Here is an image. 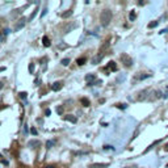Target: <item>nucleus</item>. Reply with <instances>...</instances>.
Returning <instances> with one entry per match:
<instances>
[{"instance_id": "obj_1", "label": "nucleus", "mask_w": 168, "mask_h": 168, "mask_svg": "<svg viewBox=\"0 0 168 168\" xmlns=\"http://www.w3.org/2000/svg\"><path fill=\"white\" fill-rule=\"evenodd\" d=\"M113 13L111 9H104L101 13H100V23H101L103 26H108L112 21Z\"/></svg>"}, {"instance_id": "obj_2", "label": "nucleus", "mask_w": 168, "mask_h": 168, "mask_svg": "<svg viewBox=\"0 0 168 168\" xmlns=\"http://www.w3.org/2000/svg\"><path fill=\"white\" fill-rule=\"evenodd\" d=\"M120 60H121V63H124L125 67H131V66H133V59H131V57L127 55L126 53H122L121 54V55H120Z\"/></svg>"}, {"instance_id": "obj_3", "label": "nucleus", "mask_w": 168, "mask_h": 168, "mask_svg": "<svg viewBox=\"0 0 168 168\" xmlns=\"http://www.w3.org/2000/svg\"><path fill=\"white\" fill-rule=\"evenodd\" d=\"M25 24H26V19H25V17L20 19V20L16 23V25H15V30H16V32H19V30H21V29L24 28V26H25Z\"/></svg>"}, {"instance_id": "obj_4", "label": "nucleus", "mask_w": 168, "mask_h": 168, "mask_svg": "<svg viewBox=\"0 0 168 168\" xmlns=\"http://www.w3.org/2000/svg\"><path fill=\"white\" fill-rule=\"evenodd\" d=\"M63 87L62 81H55V83H53V85H51V89L54 91V92H58V91H60Z\"/></svg>"}, {"instance_id": "obj_5", "label": "nucleus", "mask_w": 168, "mask_h": 168, "mask_svg": "<svg viewBox=\"0 0 168 168\" xmlns=\"http://www.w3.org/2000/svg\"><path fill=\"white\" fill-rule=\"evenodd\" d=\"M109 164L108 163H93L89 164V168H106Z\"/></svg>"}, {"instance_id": "obj_6", "label": "nucleus", "mask_w": 168, "mask_h": 168, "mask_svg": "<svg viewBox=\"0 0 168 168\" xmlns=\"http://www.w3.org/2000/svg\"><path fill=\"white\" fill-rule=\"evenodd\" d=\"M95 79H96V76H95L93 74H89V75H87L85 76V80L88 81V83H89L91 85H93L95 83H96V81H95Z\"/></svg>"}, {"instance_id": "obj_7", "label": "nucleus", "mask_w": 168, "mask_h": 168, "mask_svg": "<svg viewBox=\"0 0 168 168\" xmlns=\"http://www.w3.org/2000/svg\"><path fill=\"white\" fill-rule=\"evenodd\" d=\"M65 120H66V121H68V122H71V124H76V122H78V118H76L75 116H72V114L66 116Z\"/></svg>"}, {"instance_id": "obj_8", "label": "nucleus", "mask_w": 168, "mask_h": 168, "mask_svg": "<svg viewBox=\"0 0 168 168\" xmlns=\"http://www.w3.org/2000/svg\"><path fill=\"white\" fill-rule=\"evenodd\" d=\"M42 44H44V46H45V47H49V46L51 45L50 38H49L47 36H44V38H42Z\"/></svg>"}, {"instance_id": "obj_9", "label": "nucleus", "mask_w": 168, "mask_h": 168, "mask_svg": "<svg viewBox=\"0 0 168 168\" xmlns=\"http://www.w3.org/2000/svg\"><path fill=\"white\" fill-rule=\"evenodd\" d=\"M101 59H103V54H99V55H96V57H95L93 59H92V65H97V63H99Z\"/></svg>"}, {"instance_id": "obj_10", "label": "nucleus", "mask_w": 168, "mask_h": 168, "mask_svg": "<svg viewBox=\"0 0 168 168\" xmlns=\"http://www.w3.org/2000/svg\"><path fill=\"white\" fill-rule=\"evenodd\" d=\"M108 68L111 70V71H117V65H116V62H109V65H108Z\"/></svg>"}, {"instance_id": "obj_11", "label": "nucleus", "mask_w": 168, "mask_h": 168, "mask_svg": "<svg viewBox=\"0 0 168 168\" xmlns=\"http://www.w3.org/2000/svg\"><path fill=\"white\" fill-rule=\"evenodd\" d=\"M80 103L83 104L84 106H89V105H91L89 100H88V99H85V97H81V99H80Z\"/></svg>"}, {"instance_id": "obj_12", "label": "nucleus", "mask_w": 168, "mask_h": 168, "mask_svg": "<svg viewBox=\"0 0 168 168\" xmlns=\"http://www.w3.org/2000/svg\"><path fill=\"white\" fill-rule=\"evenodd\" d=\"M85 62H87V59H85V58H78V59H76V63H78L79 66H83Z\"/></svg>"}, {"instance_id": "obj_13", "label": "nucleus", "mask_w": 168, "mask_h": 168, "mask_svg": "<svg viewBox=\"0 0 168 168\" xmlns=\"http://www.w3.org/2000/svg\"><path fill=\"white\" fill-rule=\"evenodd\" d=\"M39 145H41V143H39L38 140H30V142L28 143L29 147H34V146H39Z\"/></svg>"}, {"instance_id": "obj_14", "label": "nucleus", "mask_w": 168, "mask_h": 168, "mask_svg": "<svg viewBox=\"0 0 168 168\" xmlns=\"http://www.w3.org/2000/svg\"><path fill=\"white\" fill-rule=\"evenodd\" d=\"M129 19H130V21H134V20L137 19V13H135V11H131V12H130Z\"/></svg>"}, {"instance_id": "obj_15", "label": "nucleus", "mask_w": 168, "mask_h": 168, "mask_svg": "<svg viewBox=\"0 0 168 168\" xmlns=\"http://www.w3.org/2000/svg\"><path fill=\"white\" fill-rule=\"evenodd\" d=\"M72 15V11H66V12H63L62 13V17L63 19H67V17H70Z\"/></svg>"}, {"instance_id": "obj_16", "label": "nucleus", "mask_w": 168, "mask_h": 168, "mask_svg": "<svg viewBox=\"0 0 168 168\" xmlns=\"http://www.w3.org/2000/svg\"><path fill=\"white\" fill-rule=\"evenodd\" d=\"M60 63H62L63 66H68V63H70V59H68V58H63V59L60 60Z\"/></svg>"}, {"instance_id": "obj_17", "label": "nucleus", "mask_w": 168, "mask_h": 168, "mask_svg": "<svg viewBox=\"0 0 168 168\" xmlns=\"http://www.w3.org/2000/svg\"><path fill=\"white\" fill-rule=\"evenodd\" d=\"M155 26H158V21H152L148 24V28H155Z\"/></svg>"}, {"instance_id": "obj_18", "label": "nucleus", "mask_w": 168, "mask_h": 168, "mask_svg": "<svg viewBox=\"0 0 168 168\" xmlns=\"http://www.w3.org/2000/svg\"><path fill=\"white\" fill-rule=\"evenodd\" d=\"M150 76H151L150 74H147V75H139L138 79H139V80H143V79H147V78H150Z\"/></svg>"}, {"instance_id": "obj_19", "label": "nucleus", "mask_w": 168, "mask_h": 168, "mask_svg": "<svg viewBox=\"0 0 168 168\" xmlns=\"http://www.w3.org/2000/svg\"><path fill=\"white\" fill-rule=\"evenodd\" d=\"M19 96L21 97V99H26V96H28V93H26V92H20V93H19Z\"/></svg>"}, {"instance_id": "obj_20", "label": "nucleus", "mask_w": 168, "mask_h": 168, "mask_svg": "<svg viewBox=\"0 0 168 168\" xmlns=\"http://www.w3.org/2000/svg\"><path fill=\"white\" fill-rule=\"evenodd\" d=\"M33 71H34V65L30 63V65H29V72H30V74H33Z\"/></svg>"}, {"instance_id": "obj_21", "label": "nucleus", "mask_w": 168, "mask_h": 168, "mask_svg": "<svg viewBox=\"0 0 168 168\" xmlns=\"http://www.w3.org/2000/svg\"><path fill=\"white\" fill-rule=\"evenodd\" d=\"M57 113H58V114H62V113H63V106H58V108H57Z\"/></svg>"}, {"instance_id": "obj_22", "label": "nucleus", "mask_w": 168, "mask_h": 168, "mask_svg": "<svg viewBox=\"0 0 168 168\" xmlns=\"http://www.w3.org/2000/svg\"><path fill=\"white\" fill-rule=\"evenodd\" d=\"M30 133H32L33 135H37L38 131H37V129H36V127H32V129H30Z\"/></svg>"}, {"instance_id": "obj_23", "label": "nucleus", "mask_w": 168, "mask_h": 168, "mask_svg": "<svg viewBox=\"0 0 168 168\" xmlns=\"http://www.w3.org/2000/svg\"><path fill=\"white\" fill-rule=\"evenodd\" d=\"M108 45H109V39H108V41H105V44H104V45H103V47H101V50H104V49H106V47H108Z\"/></svg>"}, {"instance_id": "obj_24", "label": "nucleus", "mask_w": 168, "mask_h": 168, "mask_svg": "<svg viewBox=\"0 0 168 168\" xmlns=\"http://www.w3.org/2000/svg\"><path fill=\"white\" fill-rule=\"evenodd\" d=\"M46 11H47V8H44V11H42V13H41V17H44L45 15H46Z\"/></svg>"}, {"instance_id": "obj_25", "label": "nucleus", "mask_w": 168, "mask_h": 168, "mask_svg": "<svg viewBox=\"0 0 168 168\" xmlns=\"http://www.w3.org/2000/svg\"><path fill=\"white\" fill-rule=\"evenodd\" d=\"M0 163H4V164H7V161H5V159H3L1 155H0Z\"/></svg>"}, {"instance_id": "obj_26", "label": "nucleus", "mask_w": 168, "mask_h": 168, "mask_svg": "<svg viewBox=\"0 0 168 168\" xmlns=\"http://www.w3.org/2000/svg\"><path fill=\"white\" fill-rule=\"evenodd\" d=\"M53 145H54V142H49V143H47V147L50 148V146H53Z\"/></svg>"}, {"instance_id": "obj_27", "label": "nucleus", "mask_w": 168, "mask_h": 168, "mask_svg": "<svg viewBox=\"0 0 168 168\" xmlns=\"http://www.w3.org/2000/svg\"><path fill=\"white\" fill-rule=\"evenodd\" d=\"M164 150H166V151L168 152V143H166V145H164Z\"/></svg>"}, {"instance_id": "obj_28", "label": "nucleus", "mask_w": 168, "mask_h": 168, "mask_svg": "<svg viewBox=\"0 0 168 168\" xmlns=\"http://www.w3.org/2000/svg\"><path fill=\"white\" fill-rule=\"evenodd\" d=\"M3 87H4V84H3V81H0V91L3 89Z\"/></svg>"}, {"instance_id": "obj_29", "label": "nucleus", "mask_w": 168, "mask_h": 168, "mask_svg": "<svg viewBox=\"0 0 168 168\" xmlns=\"http://www.w3.org/2000/svg\"><path fill=\"white\" fill-rule=\"evenodd\" d=\"M66 46H67V45H66V44H62V45H60V46H59V47H60V49H65Z\"/></svg>"}, {"instance_id": "obj_30", "label": "nucleus", "mask_w": 168, "mask_h": 168, "mask_svg": "<svg viewBox=\"0 0 168 168\" xmlns=\"http://www.w3.org/2000/svg\"><path fill=\"white\" fill-rule=\"evenodd\" d=\"M167 167H168V164H167Z\"/></svg>"}]
</instances>
